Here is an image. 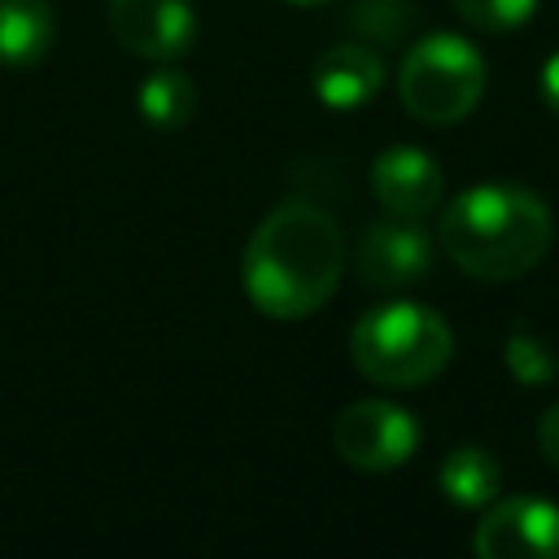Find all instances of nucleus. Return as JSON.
I'll list each match as a JSON object with an SVG mask.
<instances>
[{
	"label": "nucleus",
	"mask_w": 559,
	"mask_h": 559,
	"mask_svg": "<svg viewBox=\"0 0 559 559\" xmlns=\"http://www.w3.org/2000/svg\"><path fill=\"white\" fill-rule=\"evenodd\" d=\"M480 559H559V507L546 498H493L472 537Z\"/></svg>",
	"instance_id": "nucleus-7"
},
{
	"label": "nucleus",
	"mask_w": 559,
	"mask_h": 559,
	"mask_svg": "<svg viewBox=\"0 0 559 559\" xmlns=\"http://www.w3.org/2000/svg\"><path fill=\"white\" fill-rule=\"evenodd\" d=\"M450 4H454V13H459L472 31H480V35L520 31V26L533 17V9H537V0H450Z\"/></svg>",
	"instance_id": "nucleus-15"
},
{
	"label": "nucleus",
	"mask_w": 559,
	"mask_h": 559,
	"mask_svg": "<svg viewBox=\"0 0 559 559\" xmlns=\"http://www.w3.org/2000/svg\"><path fill=\"white\" fill-rule=\"evenodd\" d=\"M293 4H323V0H293Z\"/></svg>",
	"instance_id": "nucleus-19"
},
{
	"label": "nucleus",
	"mask_w": 559,
	"mask_h": 559,
	"mask_svg": "<svg viewBox=\"0 0 559 559\" xmlns=\"http://www.w3.org/2000/svg\"><path fill=\"white\" fill-rule=\"evenodd\" d=\"M537 445H542L546 463H550V467H559V402L537 419Z\"/></svg>",
	"instance_id": "nucleus-17"
},
{
	"label": "nucleus",
	"mask_w": 559,
	"mask_h": 559,
	"mask_svg": "<svg viewBox=\"0 0 559 559\" xmlns=\"http://www.w3.org/2000/svg\"><path fill=\"white\" fill-rule=\"evenodd\" d=\"M109 31L144 61H179L197 44V13L188 0H109Z\"/></svg>",
	"instance_id": "nucleus-8"
},
{
	"label": "nucleus",
	"mask_w": 559,
	"mask_h": 559,
	"mask_svg": "<svg viewBox=\"0 0 559 559\" xmlns=\"http://www.w3.org/2000/svg\"><path fill=\"white\" fill-rule=\"evenodd\" d=\"M437 485H441V493H445L454 507L476 511V507H489V502L498 498V489H502V467H498V459H493L489 450H480V445H454V450L441 459V467H437Z\"/></svg>",
	"instance_id": "nucleus-12"
},
{
	"label": "nucleus",
	"mask_w": 559,
	"mask_h": 559,
	"mask_svg": "<svg viewBox=\"0 0 559 559\" xmlns=\"http://www.w3.org/2000/svg\"><path fill=\"white\" fill-rule=\"evenodd\" d=\"M349 26L376 44H402L419 26V9L415 0H358L349 13Z\"/></svg>",
	"instance_id": "nucleus-14"
},
{
	"label": "nucleus",
	"mask_w": 559,
	"mask_h": 559,
	"mask_svg": "<svg viewBox=\"0 0 559 559\" xmlns=\"http://www.w3.org/2000/svg\"><path fill=\"white\" fill-rule=\"evenodd\" d=\"M135 105H140V118H144L148 127L175 131V127H183V122L192 118V109H197V83H192L175 61H157V70L140 83Z\"/></svg>",
	"instance_id": "nucleus-13"
},
{
	"label": "nucleus",
	"mask_w": 559,
	"mask_h": 559,
	"mask_svg": "<svg viewBox=\"0 0 559 559\" xmlns=\"http://www.w3.org/2000/svg\"><path fill=\"white\" fill-rule=\"evenodd\" d=\"M354 367L384 389H419L428 384L454 354L450 323L415 301H393L367 310L349 332Z\"/></svg>",
	"instance_id": "nucleus-3"
},
{
	"label": "nucleus",
	"mask_w": 559,
	"mask_h": 559,
	"mask_svg": "<svg viewBox=\"0 0 559 559\" xmlns=\"http://www.w3.org/2000/svg\"><path fill=\"white\" fill-rule=\"evenodd\" d=\"M507 367L524 380V384H542L555 367H550V349L542 341H533L528 332H511L507 341Z\"/></svg>",
	"instance_id": "nucleus-16"
},
{
	"label": "nucleus",
	"mask_w": 559,
	"mask_h": 559,
	"mask_svg": "<svg viewBox=\"0 0 559 559\" xmlns=\"http://www.w3.org/2000/svg\"><path fill=\"white\" fill-rule=\"evenodd\" d=\"M419 445V424L411 411L367 397L345 406L332 419V450L341 454V463L358 467V472H389L402 467Z\"/></svg>",
	"instance_id": "nucleus-5"
},
{
	"label": "nucleus",
	"mask_w": 559,
	"mask_h": 559,
	"mask_svg": "<svg viewBox=\"0 0 559 559\" xmlns=\"http://www.w3.org/2000/svg\"><path fill=\"white\" fill-rule=\"evenodd\" d=\"M358 280L376 293H406L415 288L428 266H432V236L419 227V218H376L362 236H358V253H354Z\"/></svg>",
	"instance_id": "nucleus-6"
},
{
	"label": "nucleus",
	"mask_w": 559,
	"mask_h": 559,
	"mask_svg": "<svg viewBox=\"0 0 559 559\" xmlns=\"http://www.w3.org/2000/svg\"><path fill=\"white\" fill-rule=\"evenodd\" d=\"M52 4L48 0H0V66L26 70L52 48Z\"/></svg>",
	"instance_id": "nucleus-11"
},
{
	"label": "nucleus",
	"mask_w": 559,
	"mask_h": 559,
	"mask_svg": "<svg viewBox=\"0 0 559 559\" xmlns=\"http://www.w3.org/2000/svg\"><path fill=\"white\" fill-rule=\"evenodd\" d=\"M402 109L428 127H450L467 118L485 96V57L472 39L454 31L419 35L397 70Z\"/></svg>",
	"instance_id": "nucleus-4"
},
{
	"label": "nucleus",
	"mask_w": 559,
	"mask_h": 559,
	"mask_svg": "<svg viewBox=\"0 0 559 559\" xmlns=\"http://www.w3.org/2000/svg\"><path fill=\"white\" fill-rule=\"evenodd\" d=\"M314 96L328 109H358L384 87V57L367 39H345L319 52L310 70Z\"/></svg>",
	"instance_id": "nucleus-10"
},
{
	"label": "nucleus",
	"mask_w": 559,
	"mask_h": 559,
	"mask_svg": "<svg viewBox=\"0 0 559 559\" xmlns=\"http://www.w3.org/2000/svg\"><path fill=\"white\" fill-rule=\"evenodd\" d=\"M550 205L520 183H476L459 192L437 223L445 258L485 284H507L533 271L550 249Z\"/></svg>",
	"instance_id": "nucleus-2"
},
{
	"label": "nucleus",
	"mask_w": 559,
	"mask_h": 559,
	"mask_svg": "<svg viewBox=\"0 0 559 559\" xmlns=\"http://www.w3.org/2000/svg\"><path fill=\"white\" fill-rule=\"evenodd\" d=\"M542 96H546V105L559 114V52H550V61L542 66Z\"/></svg>",
	"instance_id": "nucleus-18"
},
{
	"label": "nucleus",
	"mask_w": 559,
	"mask_h": 559,
	"mask_svg": "<svg viewBox=\"0 0 559 559\" xmlns=\"http://www.w3.org/2000/svg\"><path fill=\"white\" fill-rule=\"evenodd\" d=\"M371 192L389 214L424 218L441 205V166L424 148L393 144L371 162Z\"/></svg>",
	"instance_id": "nucleus-9"
},
{
	"label": "nucleus",
	"mask_w": 559,
	"mask_h": 559,
	"mask_svg": "<svg viewBox=\"0 0 559 559\" xmlns=\"http://www.w3.org/2000/svg\"><path fill=\"white\" fill-rule=\"evenodd\" d=\"M345 240L332 214L310 201H284L271 210L249 245H245V293L271 319H306L314 314L341 280Z\"/></svg>",
	"instance_id": "nucleus-1"
}]
</instances>
